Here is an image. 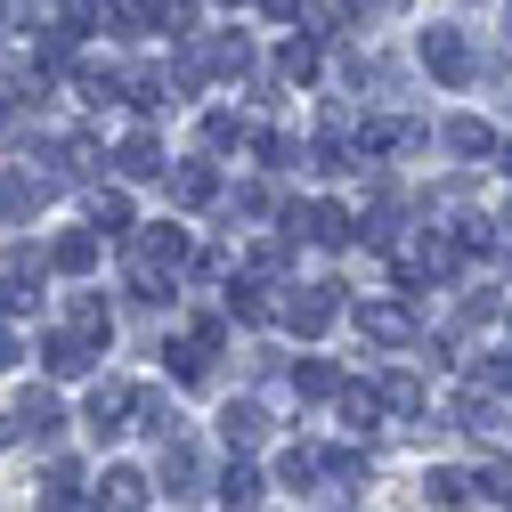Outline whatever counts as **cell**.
<instances>
[{
    "label": "cell",
    "mask_w": 512,
    "mask_h": 512,
    "mask_svg": "<svg viewBox=\"0 0 512 512\" xmlns=\"http://www.w3.org/2000/svg\"><path fill=\"white\" fill-rule=\"evenodd\" d=\"M171 285H179V269H163V261H147V252H131V293H139V301H163Z\"/></svg>",
    "instance_id": "cell-26"
},
{
    "label": "cell",
    "mask_w": 512,
    "mask_h": 512,
    "mask_svg": "<svg viewBox=\"0 0 512 512\" xmlns=\"http://www.w3.org/2000/svg\"><path fill=\"white\" fill-rule=\"evenodd\" d=\"M456 431H472L480 447H504V439H512V423H504V415H496V407H488L480 391H472V399L456 407Z\"/></svg>",
    "instance_id": "cell-19"
},
{
    "label": "cell",
    "mask_w": 512,
    "mask_h": 512,
    "mask_svg": "<svg viewBox=\"0 0 512 512\" xmlns=\"http://www.w3.org/2000/svg\"><path fill=\"white\" fill-rule=\"evenodd\" d=\"M220 342H228V317H196V326H179L171 342H163V366H171V382H196L212 374V358H220Z\"/></svg>",
    "instance_id": "cell-1"
},
{
    "label": "cell",
    "mask_w": 512,
    "mask_h": 512,
    "mask_svg": "<svg viewBox=\"0 0 512 512\" xmlns=\"http://www.w3.org/2000/svg\"><path fill=\"white\" fill-rule=\"evenodd\" d=\"M0 439H9V415H0Z\"/></svg>",
    "instance_id": "cell-37"
},
{
    "label": "cell",
    "mask_w": 512,
    "mask_h": 512,
    "mask_svg": "<svg viewBox=\"0 0 512 512\" xmlns=\"http://www.w3.org/2000/svg\"><path fill=\"white\" fill-rule=\"evenodd\" d=\"M98 504H114V512H139V504H155V480H147L139 464H106V480H98Z\"/></svg>",
    "instance_id": "cell-14"
},
{
    "label": "cell",
    "mask_w": 512,
    "mask_h": 512,
    "mask_svg": "<svg viewBox=\"0 0 512 512\" xmlns=\"http://www.w3.org/2000/svg\"><path fill=\"white\" fill-rule=\"evenodd\" d=\"M358 334H366V342H391V350H399V342H415L423 326H415V309H407V301H358Z\"/></svg>",
    "instance_id": "cell-8"
},
{
    "label": "cell",
    "mask_w": 512,
    "mask_h": 512,
    "mask_svg": "<svg viewBox=\"0 0 512 512\" xmlns=\"http://www.w3.org/2000/svg\"><path fill=\"white\" fill-rule=\"evenodd\" d=\"M17 423H25L33 439H57V431H66V407H57V391L33 382V391H17Z\"/></svg>",
    "instance_id": "cell-16"
},
{
    "label": "cell",
    "mask_w": 512,
    "mask_h": 512,
    "mask_svg": "<svg viewBox=\"0 0 512 512\" xmlns=\"http://www.w3.org/2000/svg\"><path fill=\"white\" fill-rule=\"evenodd\" d=\"M423 496H431V504H472V480H464V472H431Z\"/></svg>",
    "instance_id": "cell-33"
},
{
    "label": "cell",
    "mask_w": 512,
    "mask_h": 512,
    "mask_svg": "<svg viewBox=\"0 0 512 512\" xmlns=\"http://www.w3.org/2000/svg\"><path fill=\"white\" fill-rule=\"evenodd\" d=\"M447 147H456L464 163H488V155H496V131H488V122H472V114H456V122H447Z\"/></svg>",
    "instance_id": "cell-22"
},
{
    "label": "cell",
    "mask_w": 512,
    "mask_h": 512,
    "mask_svg": "<svg viewBox=\"0 0 512 512\" xmlns=\"http://www.w3.org/2000/svg\"><path fill=\"white\" fill-rule=\"evenodd\" d=\"M358 9H415V0H358Z\"/></svg>",
    "instance_id": "cell-35"
},
{
    "label": "cell",
    "mask_w": 512,
    "mask_h": 512,
    "mask_svg": "<svg viewBox=\"0 0 512 512\" xmlns=\"http://www.w3.org/2000/svg\"><path fill=\"white\" fill-rule=\"evenodd\" d=\"M504 41H512V0H504Z\"/></svg>",
    "instance_id": "cell-36"
},
{
    "label": "cell",
    "mask_w": 512,
    "mask_h": 512,
    "mask_svg": "<svg viewBox=\"0 0 512 512\" xmlns=\"http://www.w3.org/2000/svg\"><path fill=\"white\" fill-rule=\"evenodd\" d=\"M220 9H244V0H220Z\"/></svg>",
    "instance_id": "cell-38"
},
{
    "label": "cell",
    "mask_w": 512,
    "mask_h": 512,
    "mask_svg": "<svg viewBox=\"0 0 512 512\" xmlns=\"http://www.w3.org/2000/svg\"><path fill=\"white\" fill-rule=\"evenodd\" d=\"M66 326H74V334H90V342H114V317H106V301H74V309H66Z\"/></svg>",
    "instance_id": "cell-30"
},
{
    "label": "cell",
    "mask_w": 512,
    "mask_h": 512,
    "mask_svg": "<svg viewBox=\"0 0 512 512\" xmlns=\"http://www.w3.org/2000/svg\"><path fill=\"white\" fill-rule=\"evenodd\" d=\"M204 66L228 74V82H244V74H252V41H244V33H204Z\"/></svg>",
    "instance_id": "cell-18"
},
{
    "label": "cell",
    "mask_w": 512,
    "mask_h": 512,
    "mask_svg": "<svg viewBox=\"0 0 512 512\" xmlns=\"http://www.w3.org/2000/svg\"><path fill=\"white\" fill-rule=\"evenodd\" d=\"M342 317V285H301V293H285V326L301 334V342H317Z\"/></svg>",
    "instance_id": "cell-4"
},
{
    "label": "cell",
    "mask_w": 512,
    "mask_h": 512,
    "mask_svg": "<svg viewBox=\"0 0 512 512\" xmlns=\"http://www.w3.org/2000/svg\"><path fill=\"white\" fill-rule=\"evenodd\" d=\"M334 407H342V423H350L358 439H374V431H382V415H391V407H382V382H342Z\"/></svg>",
    "instance_id": "cell-12"
},
{
    "label": "cell",
    "mask_w": 512,
    "mask_h": 512,
    "mask_svg": "<svg viewBox=\"0 0 512 512\" xmlns=\"http://www.w3.org/2000/svg\"><path fill=\"white\" fill-rule=\"evenodd\" d=\"M456 261H464V244H456V236H439V228H423V236L399 252V269H407V277H456Z\"/></svg>",
    "instance_id": "cell-7"
},
{
    "label": "cell",
    "mask_w": 512,
    "mask_h": 512,
    "mask_svg": "<svg viewBox=\"0 0 512 512\" xmlns=\"http://www.w3.org/2000/svg\"><path fill=\"white\" fill-rule=\"evenodd\" d=\"M277 301H285V293H269V269L228 277V317H244V326H269V317H285Z\"/></svg>",
    "instance_id": "cell-9"
},
{
    "label": "cell",
    "mask_w": 512,
    "mask_h": 512,
    "mask_svg": "<svg viewBox=\"0 0 512 512\" xmlns=\"http://www.w3.org/2000/svg\"><path fill=\"white\" fill-rule=\"evenodd\" d=\"M415 57H423V74L447 82V90H472V82H480V57H472V41H464L456 25H431V33L415 41Z\"/></svg>",
    "instance_id": "cell-2"
},
{
    "label": "cell",
    "mask_w": 512,
    "mask_h": 512,
    "mask_svg": "<svg viewBox=\"0 0 512 512\" xmlns=\"http://www.w3.org/2000/svg\"><path fill=\"white\" fill-rule=\"evenodd\" d=\"M122 244H131V252H147V261H163V269H187V261H196L187 228H171V220H155V228H131Z\"/></svg>",
    "instance_id": "cell-10"
},
{
    "label": "cell",
    "mask_w": 512,
    "mask_h": 512,
    "mask_svg": "<svg viewBox=\"0 0 512 512\" xmlns=\"http://www.w3.org/2000/svg\"><path fill=\"white\" fill-rule=\"evenodd\" d=\"M49 269H66V277H90V269H98V236H90V228L57 236V244H49Z\"/></svg>",
    "instance_id": "cell-21"
},
{
    "label": "cell",
    "mask_w": 512,
    "mask_h": 512,
    "mask_svg": "<svg viewBox=\"0 0 512 512\" xmlns=\"http://www.w3.org/2000/svg\"><path fill=\"white\" fill-rule=\"evenodd\" d=\"M90 220L106 228V236H131L139 220H131V196H122V187H98V196H90Z\"/></svg>",
    "instance_id": "cell-25"
},
{
    "label": "cell",
    "mask_w": 512,
    "mask_h": 512,
    "mask_svg": "<svg viewBox=\"0 0 512 512\" xmlns=\"http://www.w3.org/2000/svg\"><path fill=\"white\" fill-rule=\"evenodd\" d=\"M277 66H285V82H317V66H326V57H317V41H309V33H293V41L277 49Z\"/></svg>",
    "instance_id": "cell-27"
},
{
    "label": "cell",
    "mask_w": 512,
    "mask_h": 512,
    "mask_svg": "<svg viewBox=\"0 0 512 512\" xmlns=\"http://www.w3.org/2000/svg\"><path fill=\"white\" fill-rule=\"evenodd\" d=\"M41 196H49V187H41V171H0V220H25Z\"/></svg>",
    "instance_id": "cell-20"
},
{
    "label": "cell",
    "mask_w": 512,
    "mask_h": 512,
    "mask_svg": "<svg viewBox=\"0 0 512 512\" xmlns=\"http://www.w3.org/2000/svg\"><path fill=\"white\" fill-rule=\"evenodd\" d=\"M293 391H301V399H334V391H342V366H334V358H301V366H293Z\"/></svg>",
    "instance_id": "cell-23"
},
{
    "label": "cell",
    "mask_w": 512,
    "mask_h": 512,
    "mask_svg": "<svg viewBox=\"0 0 512 512\" xmlns=\"http://www.w3.org/2000/svg\"><path fill=\"white\" fill-rule=\"evenodd\" d=\"M163 187H171V204H179V212H212V204H220V171H212L204 155H196V163H171Z\"/></svg>",
    "instance_id": "cell-6"
},
{
    "label": "cell",
    "mask_w": 512,
    "mask_h": 512,
    "mask_svg": "<svg viewBox=\"0 0 512 512\" xmlns=\"http://www.w3.org/2000/svg\"><path fill=\"white\" fill-rule=\"evenodd\" d=\"M220 504H236V512H244V504H261V472H252L244 456H236V464L220 472Z\"/></svg>",
    "instance_id": "cell-29"
},
{
    "label": "cell",
    "mask_w": 512,
    "mask_h": 512,
    "mask_svg": "<svg viewBox=\"0 0 512 512\" xmlns=\"http://www.w3.org/2000/svg\"><path fill=\"white\" fill-rule=\"evenodd\" d=\"M285 228L301 244H358V212H342V204H293Z\"/></svg>",
    "instance_id": "cell-3"
},
{
    "label": "cell",
    "mask_w": 512,
    "mask_h": 512,
    "mask_svg": "<svg viewBox=\"0 0 512 512\" xmlns=\"http://www.w3.org/2000/svg\"><path fill=\"white\" fill-rule=\"evenodd\" d=\"M114 171H122V179H163L171 163H163V147H155V131H131V139L114 147Z\"/></svg>",
    "instance_id": "cell-15"
},
{
    "label": "cell",
    "mask_w": 512,
    "mask_h": 512,
    "mask_svg": "<svg viewBox=\"0 0 512 512\" xmlns=\"http://www.w3.org/2000/svg\"><path fill=\"white\" fill-rule=\"evenodd\" d=\"M98 358H106V342H90V334H74V326L41 334V366H49V374H66V382H74V374H90Z\"/></svg>",
    "instance_id": "cell-5"
},
{
    "label": "cell",
    "mask_w": 512,
    "mask_h": 512,
    "mask_svg": "<svg viewBox=\"0 0 512 512\" xmlns=\"http://www.w3.org/2000/svg\"><path fill=\"white\" fill-rule=\"evenodd\" d=\"M382 407H391V415H423V407H431V399H423V374H407V366L382 374Z\"/></svg>",
    "instance_id": "cell-24"
},
{
    "label": "cell",
    "mask_w": 512,
    "mask_h": 512,
    "mask_svg": "<svg viewBox=\"0 0 512 512\" xmlns=\"http://www.w3.org/2000/svg\"><path fill=\"white\" fill-rule=\"evenodd\" d=\"M106 25V0H49V33H66V41H90Z\"/></svg>",
    "instance_id": "cell-17"
},
{
    "label": "cell",
    "mask_w": 512,
    "mask_h": 512,
    "mask_svg": "<svg viewBox=\"0 0 512 512\" xmlns=\"http://www.w3.org/2000/svg\"><path fill=\"white\" fill-rule=\"evenodd\" d=\"M244 114H204V147H244Z\"/></svg>",
    "instance_id": "cell-32"
},
{
    "label": "cell",
    "mask_w": 512,
    "mask_h": 512,
    "mask_svg": "<svg viewBox=\"0 0 512 512\" xmlns=\"http://www.w3.org/2000/svg\"><path fill=\"white\" fill-rule=\"evenodd\" d=\"M480 382H488V391H512V350H488L480 358Z\"/></svg>",
    "instance_id": "cell-34"
},
{
    "label": "cell",
    "mask_w": 512,
    "mask_h": 512,
    "mask_svg": "<svg viewBox=\"0 0 512 512\" xmlns=\"http://www.w3.org/2000/svg\"><path fill=\"white\" fill-rule=\"evenodd\" d=\"M220 439H228V456H252V447L269 439V407H261V399H228V415H220Z\"/></svg>",
    "instance_id": "cell-11"
},
{
    "label": "cell",
    "mask_w": 512,
    "mask_h": 512,
    "mask_svg": "<svg viewBox=\"0 0 512 512\" xmlns=\"http://www.w3.org/2000/svg\"><path fill=\"white\" fill-rule=\"evenodd\" d=\"M41 504H57V512L82 504V464H49V472H41Z\"/></svg>",
    "instance_id": "cell-28"
},
{
    "label": "cell",
    "mask_w": 512,
    "mask_h": 512,
    "mask_svg": "<svg viewBox=\"0 0 512 512\" xmlns=\"http://www.w3.org/2000/svg\"><path fill=\"white\" fill-rule=\"evenodd\" d=\"M82 415H90V431H122V423L139 415V382H98Z\"/></svg>",
    "instance_id": "cell-13"
},
{
    "label": "cell",
    "mask_w": 512,
    "mask_h": 512,
    "mask_svg": "<svg viewBox=\"0 0 512 512\" xmlns=\"http://www.w3.org/2000/svg\"><path fill=\"white\" fill-rule=\"evenodd\" d=\"M472 496H488V504H512V464L496 456L488 472H472Z\"/></svg>",
    "instance_id": "cell-31"
}]
</instances>
